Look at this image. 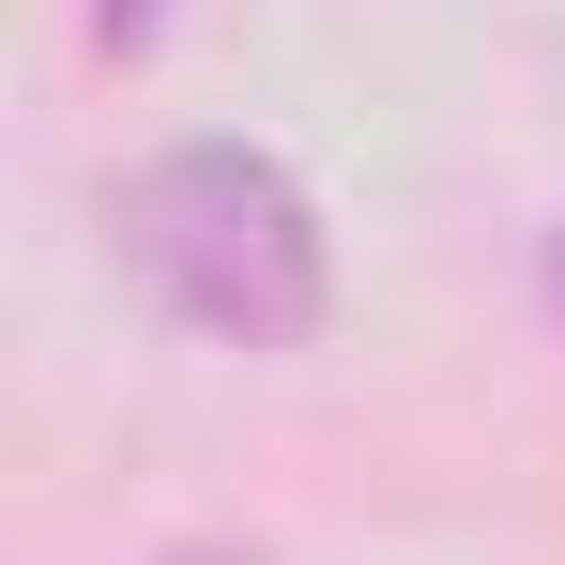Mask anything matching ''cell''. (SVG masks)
Here are the masks:
<instances>
[{
    "label": "cell",
    "mask_w": 565,
    "mask_h": 565,
    "mask_svg": "<svg viewBox=\"0 0 565 565\" xmlns=\"http://www.w3.org/2000/svg\"><path fill=\"white\" fill-rule=\"evenodd\" d=\"M122 260L153 276V306L184 337H230V352H290L321 337V199L290 184L260 138H184L153 153L138 199H122Z\"/></svg>",
    "instance_id": "1"
},
{
    "label": "cell",
    "mask_w": 565,
    "mask_h": 565,
    "mask_svg": "<svg viewBox=\"0 0 565 565\" xmlns=\"http://www.w3.org/2000/svg\"><path fill=\"white\" fill-rule=\"evenodd\" d=\"M153 15H169V0H107V46H153Z\"/></svg>",
    "instance_id": "2"
},
{
    "label": "cell",
    "mask_w": 565,
    "mask_h": 565,
    "mask_svg": "<svg viewBox=\"0 0 565 565\" xmlns=\"http://www.w3.org/2000/svg\"><path fill=\"white\" fill-rule=\"evenodd\" d=\"M169 565H260V551H169Z\"/></svg>",
    "instance_id": "3"
},
{
    "label": "cell",
    "mask_w": 565,
    "mask_h": 565,
    "mask_svg": "<svg viewBox=\"0 0 565 565\" xmlns=\"http://www.w3.org/2000/svg\"><path fill=\"white\" fill-rule=\"evenodd\" d=\"M551 276H565V260H551Z\"/></svg>",
    "instance_id": "4"
}]
</instances>
